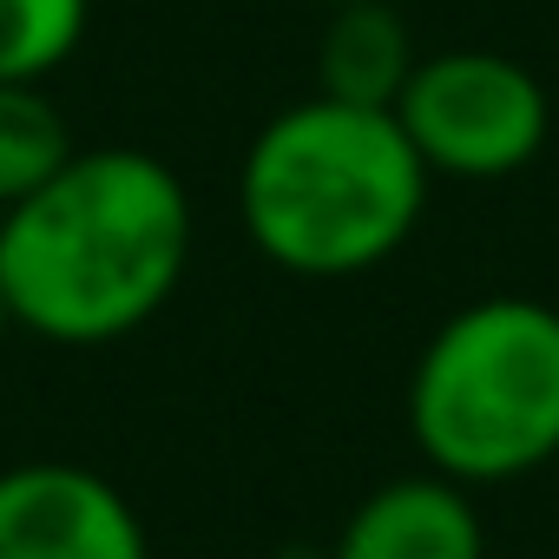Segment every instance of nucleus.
Instances as JSON below:
<instances>
[{
  "label": "nucleus",
  "mask_w": 559,
  "mask_h": 559,
  "mask_svg": "<svg viewBox=\"0 0 559 559\" xmlns=\"http://www.w3.org/2000/svg\"><path fill=\"white\" fill-rule=\"evenodd\" d=\"M310 8H349V0H310Z\"/></svg>",
  "instance_id": "9b49d317"
},
{
  "label": "nucleus",
  "mask_w": 559,
  "mask_h": 559,
  "mask_svg": "<svg viewBox=\"0 0 559 559\" xmlns=\"http://www.w3.org/2000/svg\"><path fill=\"white\" fill-rule=\"evenodd\" d=\"M395 119L421 152L428 178L500 185L546 152L552 99L533 67L493 47H441L415 60L395 99Z\"/></svg>",
  "instance_id": "20e7f679"
},
{
  "label": "nucleus",
  "mask_w": 559,
  "mask_h": 559,
  "mask_svg": "<svg viewBox=\"0 0 559 559\" xmlns=\"http://www.w3.org/2000/svg\"><path fill=\"white\" fill-rule=\"evenodd\" d=\"M93 27V0H0V80L47 86Z\"/></svg>",
  "instance_id": "1a4fd4ad"
},
{
  "label": "nucleus",
  "mask_w": 559,
  "mask_h": 559,
  "mask_svg": "<svg viewBox=\"0 0 559 559\" xmlns=\"http://www.w3.org/2000/svg\"><path fill=\"white\" fill-rule=\"evenodd\" d=\"M428 165L389 106L310 93L270 112L237 158V224L263 263L310 284L382 270L428 217Z\"/></svg>",
  "instance_id": "f03ea898"
},
{
  "label": "nucleus",
  "mask_w": 559,
  "mask_h": 559,
  "mask_svg": "<svg viewBox=\"0 0 559 559\" xmlns=\"http://www.w3.org/2000/svg\"><path fill=\"white\" fill-rule=\"evenodd\" d=\"M8 330H14V310H8V290H0V343H8Z\"/></svg>",
  "instance_id": "9d476101"
},
{
  "label": "nucleus",
  "mask_w": 559,
  "mask_h": 559,
  "mask_svg": "<svg viewBox=\"0 0 559 559\" xmlns=\"http://www.w3.org/2000/svg\"><path fill=\"white\" fill-rule=\"evenodd\" d=\"M415 60H421L415 34L389 0H349V8H330V21H323L317 93H330L343 106H389L395 112Z\"/></svg>",
  "instance_id": "0eeeda50"
},
{
  "label": "nucleus",
  "mask_w": 559,
  "mask_h": 559,
  "mask_svg": "<svg viewBox=\"0 0 559 559\" xmlns=\"http://www.w3.org/2000/svg\"><path fill=\"white\" fill-rule=\"evenodd\" d=\"M330 559H487V526L474 487L448 474H395L362 493L330 546Z\"/></svg>",
  "instance_id": "423d86ee"
},
{
  "label": "nucleus",
  "mask_w": 559,
  "mask_h": 559,
  "mask_svg": "<svg viewBox=\"0 0 559 559\" xmlns=\"http://www.w3.org/2000/svg\"><path fill=\"white\" fill-rule=\"evenodd\" d=\"M408 441L461 487H507L559 461V310L480 297L435 323L408 369Z\"/></svg>",
  "instance_id": "7ed1b4c3"
},
{
  "label": "nucleus",
  "mask_w": 559,
  "mask_h": 559,
  "mask_svg": "<svg viewBox=\"0 0 559 559\" xmlns=\"http://www.w3.org/2000/svg\"><path fill=\"white\" fill-rule=\"evenodd\" d=\"M0 559H152L139 507L80 461L0 467Z\"/></svg>",
  "instance_id": "39448f33"
},
{
  "label": "nucleus",
  "mask_w": 559,
  "mask_h": 559,
  "mask_svg": "<svg viewBox=\"0 0 559 559\" xmlns=\"http://www.w3.org/2000/svg\"><path fill=\"white\" fill-rule=\"evenodd\" d=\"M198 211L171 158L73 145V158L0 211V290L14 330L53 349L139 336L185 284Z\"/></svg>",
  "instance_id": "f257e3e1"
},
{
  "label": "nucleus",
  "mask_w": 559,
  "mask_h": 559,
  "mask_svg": "<svg viewBox=\"0 0 559 559\" xmlns=\"http://www.w3.org/2000/svg\"><path fill=\"white\" fill-rule=\"evenodd\" d=\"M67 158H73V132L47 99V86L0 80V211L40 191Z\"/></svg>",
  "instance_id": "6e6552de"
}]
</instances>
